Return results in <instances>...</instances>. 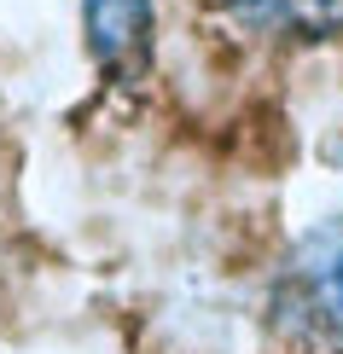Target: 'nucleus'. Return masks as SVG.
I'll use <instances>...</instances> for the list:
<instances>
[{"mask_svg": "<svg viewBox=\"0 0 343 354\" xmlns=\"http://www.w3.org/2000/svg\"><path fill=\"white\" fill-rule=\"evenodd\" d=\"M279 314L297 331L343 348V221L308 232L279 279Z\"/></svg>", "mask_w": 343, "mask_h": 354, "instance_id": "f257e3e1", "label": "nucleus"}, {"mask_svg": "<svg viewBox=\"0 0 343 354\" xmlns=\"http://www.w3.org/2000/svg\"><path fill=\"white\" fill-rule=\"evenodd\" d=\"M82 24H87L94 58L123 70L152 35V0H82Z\"/></svg>", "mask_w": 343, "mask_h": 354, "instance_id": "f03ea898", "label": "nucleus"}, {"mask_svg": "<svg viewBox=\"0 0 343 354\" xmlns=\"http://www.w3.org/2000/svg\"><path fill=\"white\" fill-rule=\"evenodd\" d=\"M238 18H250L256 29H343V0H227Z\"/></svg>", "mask_w": 343, "mask_h": 354, "instance_id": "7ed1b4c3", "label": "nucleus"}]
</instances>
